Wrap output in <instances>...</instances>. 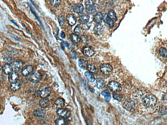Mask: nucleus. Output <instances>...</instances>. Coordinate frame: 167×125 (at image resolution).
<instances>
[{
  "label": "nucleus",
  "mask_w": 167,
  "mask_h": 125,
  "mask_svg": "<svg viewBox=\"0 0 167 125\" xmlns=\"http://www.w3.org/2000/svg\"><path fill=\"white\" fill-rule=\"evenodd\" d=\"M159 112L160 114H166L167 112L166 107L164 106H161L159 109Z\"/></svg>",
  "instance_id": "nucleus-37"
},
{
  "label": "nucleus",
  "mask_w": 167,
  "mask_h": 125,
  "mask_svg": "<svg viewBox=\"0 0 167 125\" xmlns=\"http://www.w3.org/2000/svg\"><path fill=\"white\" fill-rule=\"evenodd\" d=\"M51 5L54 7H58L61 2L60 0H51Z\"/></svg>",
  "instance_id": "nucleus-35"
},
{
  "label": "nucleus",
  "mask_w": 167,
  "mask_h": 125,
  "mask_svg": "<svg viewBox=\"0 0 167 125\" xmlns=\"http://www.w3.org/2000/svg\"><path fill=\"white\" fill-rule=\"evenodd\" d=\"M70 57L73 59H76L78 56L77 52L73 50H72L70 52Z\"/></svg>",
  "instance_id": "nucleus-34"
},
{
  "label": "nucleus",
  "mask_w": 167,
  "mask_h": 125,
  "mask_svg": "<svg viewBox=\"0 0 167 125\" xmlns=\"http://www.w3.org/2000/svg\"><path fill=\"white\" fill-rule=\"evenodd\" d=\"M3 70L5 74L8 75L13 72V68L11 65L8 64H5L3 67Z\"/></svg>",
  "instance_id": "nucleus-18"
},
{
  "label": "nucleus",
  "mask_w": 167,
  "mask_h": 125,
  "mask_svg": "<svg viewBox=\"0 0 167 125\" xmlns=\"http://www.w3.org/2000/svg\"><path fill=\"white\" fill-rule=\"evenodd\" d=\"M19 78V74L17 71H15L9 74V80L11 83L17 82Z\"/></svg>",
  "instance_id": "nucleus-10"
},
{
  "label": "nucleus",
  "mask_w": 167,
  "mask_h": 125,
  "mask_svg": "<svg viewBox=\"0 0 167 125\" xmlns=\"http://www.w3.org/2000/svg\"><path fill=\"white\" fill-rule=\"evenodd\" d=\"M157 99L155 96L152 94L146 95L142 100L143 104L147 108L154 106L157 103Z\"/></svg>",
  "instance_id": "nucleus-1"
},
{
  "label": "nucleus",
  "mask_w": 167,
  "mask_h": 125,
  "mask_svg": "<svg viewBox=\"0 0 167 125\" xmlns=\"http://www.w3.org/2000/svg\"><path fill=\"white\" fill-rule=\"evenodd\" d=\"M159 53L162 57L164 58H167V51L165 48L161 47L159 49Z\"/></svg>",
  "instance_id": "nucleus-32"
},
{
  "label": "nucleus",
  "mask_w": 167,
  "mask_h": 125,
  "mask_svg": "<svg viewBox=\"0 0 167 125\" xmlns=\"http://www.w3.org/2000/svg\"><path fill=\"white\" fill-rule=\"evenodd\" d=\"M56 113L58 115L64 118H68L70 116V112L67 109L61 108L56 111Z\"/></svg>",
  "instance_id": "nucleus-5"
},
{
  "label": "nucleus",
  "mask_w": 167,
  "mask_h": 125,
  "mask_svg": "<svg viewBox=\"0 0 167 125\" xmlns=\"http://www.w3.org/2000/svg\"><path fill=\"white\" fill-rule=\"evenodd\" d=\"M42 78V74L38 71H36L29 78L30 81L33 83H36L39 82Z\"/></svg>",
  "instance_id": "nucleus-6"
},
{
  "label": "nucleus",
  "mask_w": 167,
  "mask_h": 125,
  "mask_svg": "<svg viewBox=\"0 0 167 125\" xmlns=\"http://www.w3.org/2000/svg\"><path fill=\"white\" fill-rule=\"evenodd\" d=\"M70 40L72 42L78 44L81 41V38L75 34H72L70 36Z\"/></svg>",
  "instance_id": "nucleus-19"
},
{
  "label": "nucleus",
  "mask_w": 167,
  "mask_h": 125,
  "mask_svg": "<svg viewBox=\"0 0 167 125\" xmlns=\"http://www.w3.org/2000/svg\"><path fill=\"white\" fill-rule=\"evenodd\" d=\"M87 68L88 69V71L91 73H96L97 72V68L94 65H88Z\"/></svg>",
  "instance_id": "nucleus-31"
},
{
  "label": "nucleus",
  "mask_w": 167,
  "mask_h": 125,
  "mask_svg": "<svg viewBox=\"0 0 167 125\" xmlns=\"http://www.w3.org/2000/svg\"><path fill=\"white\" fill-rule=\"evenodd\" d=\"M10 88L13 91H17L19 90L21 88V84L18 82L12 83L10 84Z\"/></svg>",
  "instance_id": "nucleus-21"
},
{
  "label": "nucleus",
  "mask_w": 167,
  "mask_h": 125,
  "mask_svg": "<svg viewBox=\"0 0 167 125\" xmlns=\"http://www.w3.org/2000/svg\"><path fill=\"white\" fill-rule=\"evenodd\" d=\"M62 46L64 47H66L69 50H72L74 48V45L72 42H62Z\"/></svg>",
  "instance_id": "nucleus-23"
},
{
  "label": "nucleus",
  "mask_w": 167,
  "mask_h": 125,
  "mask_svg": "<svg viewBox=\"0 0 167 125\" xmlns=\"http://www.w3.org/2000/svg\"><path fill=\"white\" fill-rule=\"evenodd\" d=\"M23 66V62L20 60H17L13 63V68L15 71H18L20 70Z\"/></svg>",
  "instance_id": "nucleus-17"
},
{
  "label": "nucleus",
  "mask_w": 167,
  "mask_h": 125,
  "mask_svg": "<svg viewBox=\"0 0 167 125\" xmlns=\"http://www.w3.org/2000/svg\"><path fill=\"white\" fill-rule=\"evenodd\" d=\"M55 104L57 108H62L65 106V100L61 98H58L55 102Z\"/></svg>",
  "instance_id": "nucleus-24"
},
{
  "label": "nucleus",
  "mask_w": 167,
  "mask_h": 125,
  "mask_svg": "<svg viewBox=\"0 0 167 125\" xmlns=\"http://www.w3.org/2000/svg\"><path fill=\"white\" fill-rule=\"evenodd\" d=\"M96 85L97 88H102L105 86L104 80L101 78H98L96 80Z\"/></svg>",
  "instance_id": "nucleus-28"
},
{
  "label": "nucleus",
  "mask_w": 167,
  "mask_h": 125,
  "mask_svg": "<svg viewBox=\"0 0 167 125\" xmlns=\"http://www.w3.org/2000/svg\"><path fill=\"white\" fill-rule=\"evenodd\" d=\"M10 21H11V22H12L13 23V24H14L15 25V26H16L17 27H19V26H18L17 24L16 23H15V22H14V21L13 20H10Z\"/></svg>",
  "instance_id": "nucleus-40"
},
{
  "label": "nucleus",
  "mask_w": 167,
  "mask_h": 125,
  "mask_svg": "<svg viewBox=\"0 0 167 125\" xmlns=\"http://www.w3.org/2000/svg\"><path fill=\"white\" fill-rule=\"evenodd\" d=\"M51 90L50 88H45L41 90L40 93V96L42 98H46L49 96L51 94Z\"/></svg>",
  "instance_id": "nucleus-12"
},
{
  "label": "nucleus",
  "mask_w": 167,
  "mask_h": 125,
  "mask_svg": "<svg viewBox=\"0 0 167 125\" xmlns=\"http://www.w3.org/2000/svg\"><path fill=\"white\" fill-rule=\"evenodd\" d=\"M55 124L56 125H67L68 122L66 118H60L55 120Z\"/></svg>",
  "instance_id": "nucleus-25"
},
{
  "label": "nucleus",
  "mask_w": 167,
  "mask_h": 125,
  "mask_svg": "<svg viewBox=\"0 0 167 125\" xmlns=\"http://www.w3.org/2000/svg\"><path fill=\"white\" fill-rule=\"evenodd\" d=\"M102 94L104 97L105 99L107 102H109L111 99V96L108 90H105L102 92Z\"/></svg>",
  "instance_id": "nucleus-30"
},
{
  "label": "nucleus",
  "mask_w": 167,
  "mask_h": 125,
  "mask_svg": "<svg viewBox=\"0 0 167 125\" xmlns=\"http://www.w3.org/2000/svg\"><path fill=\"white\" fill-rule=\"evenodd\" d=\"M84 10V8L83 5L80 4L75 5L73 7L72 10L74 12L77 14H81Z\"/></svg>",
  "instance_id": "nucleus-14"
},
{
  "label": "nucleus",
  "mask_w": 167,
  "mask_h": 125,
  "mask_svg": "<svg viewBox=\"0 0 167 125\" xmlns=\"http://www.w3.org/2000/svg\"><path fill=\"white\" fill-rule=\"evenodd\" d=\"M66 19L70 26H73L76 24V20L75 17L72 14H69L66 17Z\"/></svg>",
  "instance_id": "nucleus-15"
},
{
  "label": "nucleus",
  "mask_w": 167,
  "mask_h": 125,
  "mask_svg": "<svg viewBox=\"0 0 167 125\" xmlns=\"http://www.w3.org/2000/svg\"><path fill=\"white\" fill-rule=\"evenodd\" d=\"M103 19L105 23H106L110 28H113L114 26V22L108 16L107 14H105L103 17Z\"/></svg>",
  "instance_id": "nucleus-11"
},
{
  "label": "nucleus",
  "mask_w": 167,
  "mask_h": 125,
  "mask_svg": "<svg viewBox=\"0 0 167 125\" xmlns=\"http://www.w3.org/2000/svg\"><path fill=\"white\" fill-rule=\"evenodd\" d=\"M108 88L110 90L115 93H119L122 90V88L120 84L115 81H111L109 83Z\"/></svg>",
  "instance_id": "nucleus-3"
},
{
  "label": "nucleus",
  "mask_w": 167,
  "mask_h": 125,
  "mask_svg": "<svg viewBox=\"0 0 167 125\" xmlns=\"http://www.w3.org/2000/svg\"><path fill=\"white\" fill-rule=\"evenodd\" d=\"M78 66L80 68L82 69H85L87 68L88 61L86 58L84 57H81L78 61Z\"/></svg>",
  "instance_id": "nucleus-13"
},
{
  "label": "nucleus",
  "mask_w": 167,
  "mask_h": 125,
  "mask_svg": "<svg viewBox=\"0 0 167 125\" xmlns=\"http://www.w3.org/2000/svg\"><path fill=\"white\" fill-rule=\"evenodd\" d=\"M74 32L75 34L77 35H81L83 32V30L80 26H78L74 29Z\"/></svg>",
  "instance_id": "nucleus-33"
},
{
  "label": "nucleus",
  "mask_w": 167,
  "mask_h": 125,
  "mask_svg": "<svg viewBox=\"0 0 167 125\" xmlns=\"http://www.w3.org/2000/svg\"><path fill=\"white\" fill-rule=\"evenodd\" d=\"M100 69L103 74H108L112 72L113 68L110 64H104L100 66Z\"/></svg>",
  "instance_id": "nucleus-7"
},
{
  "label": "nucleus",
  "mask_w": 167,
  "mask_h": 125,
  "mask_svg": "<svg viewBox=\"0 0 167 125\" xmlns=\"http://www.w3.org/2000/svg\"><path fill=\"white\" fill-rule=\"evenodd\" d=\"M89 90H90V92H94V90L93 89V88L91 86H90L89 88Z\"/></svg>",
  "instance_id": "nucleus-39"
},
{
  "label": "nucleus",
  "mask_w": 167,
  "mask_h": 125,
  "mask_svg": "<svg viewBox=\"0 0 167 125\" xmlns=\"http://www.w3.org/2000/svg\"><path fill=\"white\" fill-rule=\"evenodd\" d=\"M108 16L113 21V22H116L117 21V19L116 14L114 10H109L108 12Z\"/></svg>",
  "instance_id": "nucleus-29"
},
{
  "label": "nucleus",
  "mask_w": 167,
  "mask_h": 125,
  "mask_svg": "<svg viewBox=\"0 0 167 125\" xmlns=\"http://www.w3.org/2000/svg\"><path fill=\"white\" fill-rule=\"evenodd\" d=\"M90 16L86 14H82L79 16L78 22L82 24H86L89 22Z\"/></svg>",
  "instance_id": "nucleus-9"
},
{
  "label": "nucleus",
  "mask_w": 167,
  "mask_h": 125,
  "mask_svg": "<svg viewBox=\"0 0 167 125\" xmlns=\"http://www.w3.org/2000/svg\"><path fill=\"white\" fill-rule=\"evenodd\" d=\"M49 100L48 98H43L39 102V104L41 107L42 108H46L49 106Z\"/></svg>",
  "instance_id": "nucleus-26"
},
{
  "label": "nucleus",
  "mask_w": 167,
  "mask_h": 125,
  "mask_svg": "<svg viewBox=\"0 0 167 125\" xmlns=\"http://www.w3.org/2000/svg\"><path fill=\"white\" fill-rule=\"evenodd\" d=\"M103 19L102 14L100 12H97L93 17V21L95 23H97V24H99V23L101 22Z\"/></svg>",
  "instance_id": "nucleus-22"
},
{
  "label": "nucleus",
  "mask_w": 167,
  "mask_h": 125,
  "mask_svg": "<svg viewBox=\"0 0 167 125\" xmlns=\"http://www.w3.org/2000/svg\"><path fill=\"white\" fill-rule=\"evenodd\" d=\"M58 20L60 26H63L65 24V21L64 19V17L62 16H60L58 17Z\"/></svg>",
  "instance_id": "nucleus-36"
},
{
  "label": "nucleus",
  "mask_w": 167,
  "mask_h": 125,
  "mask_svg": "<svg viewBox=\"0 0 167 125\" xmlns=\"http://www.w3.org/2000/svg\"><path fill=\"white\" fill-rule=\"evenodd\" d=\"M33 69L34 67L32 65H27L22 69V74L23 76H27L33 71Z\"/></svg>",
  "instance_id": "nucleus-8"
},
{
  "label": "nucleus",
  "mask_w": 167,
  "mask_h": 125,
  "mask_svg": "<svg viewBox=\"0 0 167 125\" xmlns=\"http://www.w3.org/2000/svg\"><path fill=\"white\" fill-rule=\"evenodd\" d=\"M104 27L102 25L98 24L96 25L93 29V31L94 33L97 35H100L104 31Z\"/></svg>",
  "instance_id": "nucleus-20"
},
{
  "label": "nucleus",
  "mask_w": 167,
  "mask_h": 125,
  "mask_svg": "<svg viewBox=\"0 0 167 125\" xmlns=\"http://www.w3.org/2000/svg\"><path fill=\"white\" fill-rule=\"evenodd\" d=\"M85 75L90 82H93L95 81V76L92 73L89 72V71H86L85 72Z\"/></svg>",
  "instance_id": "nucleus-27"
},
{
  "label": "nucleus",
  "mask_w": 167,
  "mask_h": 125,
  "mask_svg": "<svg viewBox=\"0 0 167 125\" xmlns=\"http://www.w3.org/2000/svg\"><path fill=\"white\" fill-rule=\"evenodd\" d=\"M60 36L61 37V38H65V37H66V35H65V34L62 31L61 32Z\"/></svg>",
  "instance_id": "nucleus-38"
},
{
  "label": "nucleus",
  "mask_w": 167,
  "mask_h": 125,
  "mask_svg": "<svg viewBox=\"0 0 167 125\" xmlns=\"http://www.w3.org/2000/svg\"><path fill=\"white\" fill-rule=\"evenodd\" d=\"M94 0H88L85 2L86 11L88 13L93 14L96 12L99 8V6L95 4Z\"/></svg>",
  "instance_id": "nucleus-2"
},
{
  "label": "nucleus",
  "mask_w": 167,
  "mask_h": 125,
  "mask_svg": "<svg viewBox=\"0 0 167 125\" xmlns=\"http://www.w3.org/2000/svg\"><path fill=\"white\" fill-rule=\"evenodd\" d=\"M82 52L85 55L88 57H92L95 53L94 49L91 46H84L82 49Z\"/></svg>",
  "instance_id": "nucleus-4"
},
{
  "label": "nucleus",
  "mask_w": 167,
  "mask_h": 125,
  "mask_svg": "<svg viewBox=\"0 0 167 125\" xmlns=\"http://www.w3.org/2000/svg\"><path fill=\"white\" fill-rule=\"evenodd\" d=\"M34 115L37 117H43L46 114V111L44 109L39 108L35 110L33 112Z\"/></svg>",
  "instance_id": "nucleus-16"
},
{
  "label": "nucleus",
  "mask_w": 167,
  "mask_h": 125,
  "mask_svg": "<svg viewBox=\"0 0 167 125\" xmlns=\"http://www.w3.org/2000/svg\"><path fill=\"white\" fill-rule=\"evenodd\" d=\"M1 81H0V86H1Z\"/></svg>",
  "instance_id": "nucleus-41"
}]
</instances>
